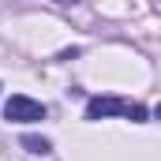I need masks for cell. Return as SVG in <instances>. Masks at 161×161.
Listing matches in <instances>:
<instances>
[{"label":"cell","instance_id":"cell-1","mask_svg":"<svg viewBox=\"0 0 161 161\" xmlns=\"http://www.w3.org/2000/svg\"><path fill=\"white\" fill-rule=\"evenodd\" d=\"M131 116V120H146V109L142 105H127L120 97H94L90 105H86V116L90 120H101V116Z\"/></svg>","mask_w":161,"mask_h":161},{"label":"cell","instance_id":"cell-2","mask_svg":"<svg viewBox=\"0 0 161 161\" xmlns=\"http://www.w3.org/2000/svg\"><path fill=\"white\" fill-rule=\"evenodd\" d=\"M4 116L15 120V124H34V120H45V105L34 101V97H26V94H15L4 105Z\"/></svg>","mask_w":161,"mask_h":161},{"label":"cell","instance_id":"cell-3","mask_svg":"<svg viewBox=\"0 0 161 161\" xmlns=\"http://www.w3.org/2000/svg\"><path fill=\"white\" fill-rule=\"evenodd\" d=\"M23 146L30 154H49V139H38V135H23Z\"/></svg>","mask_w":161,"mask_h":161}]
</instances>
